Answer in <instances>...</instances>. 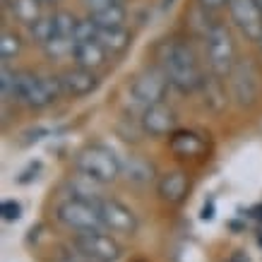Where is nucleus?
<instances>
[{"instance_id": "28", "label": "nucleus", "mask_w": 262, "mask_h": 262, "mask_svg": "<svg viewBox=\"0 0 262 262\" xmlns=\"http://www.w3.org/2000/svg\"><path fill=\"white\" fill-rule=\"evenodd\" d=\"M118 3H123V0H84V5H87L89 12H92V10L108 8V5H118Z\"/></svg>"}, {"instance_id": "15", "label": "nucleus", "mask_w": 262, "mask_h": 262, "mask_svg": "<svg viewBox=\"0 0 262 262\" xmlns=\"http://www.w3.org/2000/svg\"><path fill=\"white\" fill-rule=\"evenodd\" d=\"M188 176L183 173V171H168V173L161 176L159 181V195L161 200H166L171 205H178L185 200L188 195Z\"/></svg>"}, {"instance_id": "20", "label": "nucleus", "mask_w": 262, "mask_h": 262, "mask_svg": "<svg viewBox=\"0 0 262 262\" xmlns=\"http://www.w3.org/2000/svg\"><path fill=\"white\" fill-rule=\"evenodd\" d=\"M29 34H32V39L39 43L41 48L46 46L48 41L56 36V27H53V15L48 17H39L36 22L29 24Z\"/></svg>"}, {"instance_id": "12", "label": "nucleus", "mask_w": 262, "mask_h": 262, "mask_svg": "<svg viewBox=\"0 0 262 262\" xmlns=\"http://www.w3.org/2000/svg\"><path fill=\"white\" fill-rule=\"evenodd\" d=\"M60 84H63V94L80 99V96L92 94L99 87V77L94 75V70L87 68H72V70L60 75Z\"/></svg>"}, {"instance_id": "9", "label": "nucleus", "mask_w": 262, "mask_h": 262, "mask_svg": "<svg viewBox=\"0 0 262 262\" xmlns=\"http://www.w3.org/2000/svg\"><path fill=\"white\" fill-rule=\"evenodd\" d=\"M72 246L94 262H116L120 257L118 243L106 236L103 231H89V233H75Z\"/></svg>"}, {"instance_id": "1", "label": "nucleus", "mask_w": 262, "mask_h": 262, "mask_svg": "<svg viewBox=\"0 0 262 262\" xmlns=\"http://www.w3.org/2000/svg\"><path fill=\"white\" fill-rule=\"evenodd\" d=\"M159 65L166 72L171 87H176L183 94L198 92L205 84V75H202L198 58L192 53V48L183 41H166L161 46Z\"/></svg>"}, {"instance_id": "32", "label": "nucleus", "mask_w": 262, "mask_h": 262, "mask_svg": "<svg viewBox=\"0 0 262 262\" xmlns=\"http://www.w3.org/2000/svg\"><path fill=\"white\" fill-rule=\"evenodd\" d=\"M260 5H262V0H260Z\"/></svg>"}, {"instance_id": "6", "label": "nucleus", "mask_w": 262, "mask_h": 262, "mask_svg": "<svg viewBox=\"0 0 262 262\" xmlns=\"http://www.w3.org/2000/svg\"><path fill=\"white\" fill-rule=\"evenodd\" d=\"M171 87L166 72L157 70V68H149V70H142L135 80L130 82V101L140 106V108H147V106H154V103H161L166 99V92Z\"/></svg>"}, {"instance_id": "5", "label": "nucleus", "mask_w": 262, "mask_h": 262, "mask_svg": "<svg viewBox=\"0 0 262 262\" xmlns=\"http://www.w3.org/2000/svg\"><path fill=\"white\" fill-rule=\"evenodd\" d=\"M56 216H58V222L63 224L65 229L75 231V233L106 231L96 202H87V200L70 198V200H65V202H60V205H58Z\"/></svg>"}, {"instance_id": "31", "label": "nucleus", "mask_w": 262, "mask_h": 262, "mask_svg": "<svg viewBox=\"0 0 262 262\" xmlns=\"http://www.w3.org/2000/svg\"><path fill=\"white\" fill-rule=\"evenodd\" d=\"M257 46H260V51H262V36H260V41H257Z\"/></svg>"}, {"instance_id": "2", "label": "nucleus", "mask_w": 262, "mask_h": 262, "mask_svg": "<svg viewBox=\"0 0 262 262\" xmlns=\"http://www.w3.org/2000/svg\"><path fill=\"white\" fill-rule=\"evenodd\" d=\"M202 43H205V56L209 70L216 77H229L231 70L236 68V43L231 32L224 24H207L205 34H202Z\"/></svg>"}, {"instance_id": "22", "label": "nucleus", "mask_w": 262, "mask_h": 262, "mask_svg": "<svg viewBox=\"0 0 262 262\" xmlns=\"http://www.w3.org/2000/svg\"><path fill=\"white\" fill-rule=\"evenodd\" d=\"M77 17L72 15V12H53V27H56V36H72L75 39V29H77Z\"/></svg>"}, {"instance_id": "19", "label": "nucleus", "mask_w": 262, "mask_h": 262, "mask_svg": "<svg viewBox=\"0 0 262 262\" xmlns=\"http://www.w3.org/2000/svg\"><path fill=\"white\" fill-rule=\"evenodd\" d=\"M10 8H12V15H15V19H19V22H24L27 27L32 22H36L41 15V5L39 0H12L10 3Z\"/></svg>"}, {"instance_id": "24", "label": "nucleus", "mask_w": 262, "mask_h": 262, "mask_svg": "<svg viewBox=\"0 0 262 262\" xmlns=\"http://www.w3.org/2000/svg\"><path fill=\"white\" fill-rule=\"evenodd\" d=\"M15 82H17V72L10 70L8 63H5L3 70H0V92H3L5 101H15Z\"/></svg>"}, {"instance_id": "7", "label": "nucleus", "mask_w": 262, "mask_h": 262, "mask_svg": "<svg viewBox=\"0 0 262 262\" xmlns=\"http://www.w3.org/2000/svg\"><path fill=\"white\" fill-rule=\"evenodd\" d=\"M231 96L233 101L243 106V108H250L257 103L260 99V77H257V70H255L250 63H236V68L231 70Z\"/></svg>"}, {"instance_id": "3", "label": "nucleus", "mask_w": 262, "mask_h": 262, "mask_svg": "<svg viewBox=\"0 0 262 262\" xmlns=\"http://www.w3.org/2000/svg\"><path fill=\"white\" fill-rule=\"evenodd\" d=\"M75 168H77V173L89 176L92 181L101 183V185H108L123 173L120 159L103 144H89L82 151H77Z\"/></svg>"}, {"instance_id": "27", "label": "nucleus", "mask_w": 262, "mask_h": 262, "mask_svg": "<svg viewBox=\"0 0 262 262\" xmlns=\"http://www.w3.org/2000/svg\"><path fill=\"white\" fill-rule=\"evenodd\" d=\"M58 262H94L92 257H87L84 253H80L77 248H63L60 250V255H58Z\"/></svg>"}, {"instance_id": "8", "label": "nucleus", "mask_w": 262, "mask_h": 262, "mask_svg": "<svg viewBox=\"0 0 262 262\" xmlns=\"http://www.w3.org/2000/svg\"><path fill=\"white\" fill-rule=\"evenodd\" d=\"M229 12L233 24L248 41H260L262 36V5L260 0H229Z\"/></svg>"}, {"instance_id": "13", "label": "nucleus", "mask_w": 262, "mask_h": 262, "mask_svg": "<svg viewBox=\"0 0 262 262\" xmlns=\"http://www.w3.org/2000/svg\"><path fill=\"white\" fill-rule=\"evenodd\" d=\"M72 60L77 68H87V70H99L108 60V51L99 43V41H75V51H72Z\"/></svg>"}, {"instance_id": "21", "label": "nucleus", "mask_w": 262, "mask_h": 262, "mask_svg": "<svg viewBox=\"0 0 262 262\" xmlns=\"http://www.w3.org/2000/svg\"><path fill=\"white\" fill-rule=\"evenodd\" d=\"M48 58L53 60H63V58H72V51H75V39L72 36H53L43 46Z\"/></svg>"}, {"instance_id": "26", "label": "nucleus", "mask_w": 262, "mask_h": 262, "mask_svg": "<svg viewBox=\"0 0 262 262\" xmlns=\"http://www.w3.org/2000/svg\"><path fill=\"white\" fill-rule=\"evenodd\" d=\"M0 214H3L5 222H17V219L22 216V207H19V202H15V200H5V202L0 205Z\"/></svg>"}, {"instance_id": "23", "label": "nucleus", "mask_w": 262, "mask_h": 262, "mask_svg": "<svg viewBox=\"0 0 262 262\" xmlns=\"http://www.w3.org/2000/svg\"><path fill=\"white\" fill-rule=\"evenodd\" d=\"M19 51H22V39L15 32L5 29L3 36H0V56H3V63H8L15 56H19Z\"/></svg>"}, {"instance_id": "11", "label": "nucleus", "mask_w": 262, "mask_h": 262, "mask_svg": "<svg viewBox=\"0 0 262 262\" xmlns=\"http://www.w3.org/2000/svg\"><path fill=\"white\" fill-rule=\"evenodd\" d=\"M140 127L142 133H147L149 137H164V135H173L176 133V113L168 108L166 103H154L142 108L140 116Z\"/></svg>"}, {"instance_id": "25", "label": "nucleus", "mask_w": 262, "mask_h": 262, "mask_svg": "<svg viewBox=\"0 0 262 262\" xmlns=\"http://www.w3.org/2000/svg\"><path fill=\"white\" fill-rule=\"evenodd\" d=\"M99 36V27L92 22V17H84L77 22V29H75V41H96Z\"/></svg>"}, {"instance_id": "17", "label": "nucleus", "mask_w": 262, "mask_h": 262, "mask_svg": "<svg viewBox=\"0 0 262 262\" xmlns=\"http://www.w3.org/2000/svg\"><path fill=\"white\" fill-rule=\"evenodd\" d=\"M89 17H92V22L99 29L101 27H123L127 17V10L123 3H118V5H108V8H101V10H92Z\"/></svg>"}, {"instance_id": "30", "label": "nucleus", "mask_w": 262, "mask_h": 262, "mask_svg": "<svg viewBox=\"0 0 262 262\" xmlns=\"http://www.w3.org/2000/svg\"><path fill=\"white\" fill-rule=\"evenodd\" d=\"M41 5H53V3H58V0H39Z\"/></svg>"}, {"instance_id": "10", "label": "nucleus", "mask_w": 262, "mask_h": 262, "mask_svg": "<svg viewBox=\"0 0 262 262\" xmlns=\"http://www.w3.org/2000/svg\"><path fill=\"white\" fill-rule=\"evenodd\" d=\"M99 207V214L103 219V226L106 231H113V233H123V236H133L137 231V216L135 212L125 207L123 202L118 200H108V198H101L96 202Z\"/></svg>"}, {"instance_id": "29", "label": "nucleus", "mask_w": 262, "mask_h": 262, "mask_svg": "<svg viewBox=\"0 0 262 262\" xmlns=\"http://www.w3.org/2000/svg\"><path fill=\"white\" fill-rule=\"evenodd\" d=\"M200 5L214 10V8H222V5H229V0H200Z\"/></svg>"}, {"instance_id": "14", "label": "nucleus", "mask_w": 262, "mask_h": 262, "mask_svg": "<svg viewBox=\"0 0 262 262\" xmlns=\"http://www.w3.org/2000/svg\"><path fill=\"white\" fill-rule=\"evenodd\" d=\"M168 147L181 159H195L205 151V140L198 133H190V130H176L168 140Z\"/></svg>"}, {"instance_id": "4", "label": "nucleus", "mask_w": 262, "mask_h": 262, "mask_svg": "<svg viewBox=\"0 0 262 262\" xmlns=\"http://www.w3.org/2000/svg\"><path fill=\"white\" fill-rule=\"evenodd\" d=\"M63 94L60 77H39L34 72H17L15 82V101L29 108H46Z\"/></svg>"}, {"instance_id": "16", "label": "nucleus", "mask_w": 262, "mask_h": 262, "mask_svg": "<svg viewBox=\"0 0 262 262\" xmlns=\"http://www.w3.org/2000/svg\"><path fill=\"white\" fill-rule=\"evenodd\" d=\"M96 41H99L108 53H123V51L130 46V32L125 29V24H123V27H101Z\"/></svg>"}, {"instance_id": "18", "label": "nucleus", "mask_w": 262, "mask_h": 262, "mask_svg": "<svg viewBox=\"0 0 262 262\" xmlns=\"http://www.w3.org/2000/svg\"><path fill=\"white\" fill-rule=\"evenodd\" d=\"M123 173H125L127 181L133 183H149L151 176H154V168H151L149 161L140 159V157H130L123 164Z\"/></svg>"}]
</instances>
